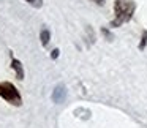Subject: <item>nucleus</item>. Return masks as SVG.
<instances>
[{
	"mask_svg": "<svg viewBox=\"0 0 147 128\" xmlns=\"http://www.w3.org/2000/svg\"><path fill=\"white\" fill-rule=\"evenodd\" d=\"M134 8H136V5H134L133 0H115L114 2L115 18L111 22V27H119L120 24L128 22L134 13Z\"/></svg>",
	"mask_w": 147,
	"mask_h": 128,
	"instance_id": "1",
	"label": "nucleus"
},
{
	"mask_svg": "<svg viewBox=\"0 0 147 128\" xmlns=\"http://www.w3.org/2000/svg\"><path fill=\"white\" fill-rule=\"evenodd\" d=\"M59 52H60L59 49H54V51H52V54H51V57H52V59H57V57H59Z\"/></svg>",
	"mask_w": 147,
	"mask_h": 128,
	"instance_id": "8",
	"label": "nucleus"
},
{
	"mask_svg": "<svg viewBox=\"0 0 147 128\" xmlns=\"http://www.w3.org/2000/svg\"><path fill=\"white\" fill-rule=\"evenodd\" d=\"M93 2H95L96 5H103V3H105V0H93Z\"/></svg>",
	"mask_w": 147,
	"mask_h": 128,
	"instance_id": "9",
	"label": "nucleus"
},
{
	"mask_svg": "<svg viewBox=\"0 0 147 128\" xmlns=\"http://www.w3.org/2000/svg\"><path fill=\"white\" fill-rule=\"evenodd\" d=\"M26 2H29V3L35 5V7H40V5H41V0H26Z\"/></svg>",
	"mask_w": 147,
	"mask_h": 128,
	"instance_id": "7",
	"label": "nucleus"
},
{
	"mask_svg": "<svg viewBox=\"0 0 147 128\" xmlns=\"http://www.w3.org/2000/svg\"><path fill=\"white\" fill-rule=\"evenodd\" d=\"M0 96L3 100H7L8 103L14 104V106L22 104V98H21L18 89L10 82H0Z\"/></svg>",
	"mask_w": 147,
	"mask_h": 128,
	"instance_id": "2",
	"label": "nucleus"
},
{
	"mask_svg": "<svg viewBox=\"0 0 147 128\" xmlns=\"http://www.w3.org/2000/svg\"><path fill=\"white\" fill-rule=\"evenodd\" d=\"M52 100H54L55 103H62L65 100V87L63 86L55 87V90L52 92Z\"/></svg>",
	"mask_w": 147,
	"mask_h": 128,
	"instance_id": "4",
	"label": "nucleus"
},
{
	"mask_svg": "<svg viewBox=\"0 0 147 128\" xmlns=\"http://www.w3.org/2000/svg\"><path fill=\"white\" fill-rule=\"evenodd\" d=\"M146 43H147V32H144V36H142V41H141V44H139V49L146 48Z\"/></svg>",
	"mask_w": 147,
	"mask_h": 128,
	"instance_id": "6",
	"label": "nucleus"
},
{
	"mask_svg": "<svg viewBox=\"0 0 147 128\" xmlns=\"http://www.w3.org/2000/svg\"><path fill=\"white\" fill-rule=\"evenodd\" d=\"M11 68L16 71V77H18V79H19V81L24 79V68H22V63H21L19 60L13 59V60H11Z\"/></svg>",
	"mask_w": 147,
	"mask_h": 128,
	"instance_id": "3",
	"label": "nucleus"
},
{
	"mask_svg": "<svg viewBox=\"0 0 147 128\" xmlns=\"http://www.w3.org/2000/svg\"><path fill=\"white\" fill-rule=\"evenodd\" d=\"M49 38H51V33H49V30H43L41 32V35H40V40H41V44L43 46H46L49 43Z\"/></svg>",
	"mask_w": 147,
	"mask_h": 128,
	"instance_id": "5",
	"label": "nucleus"
}]
</instances>
